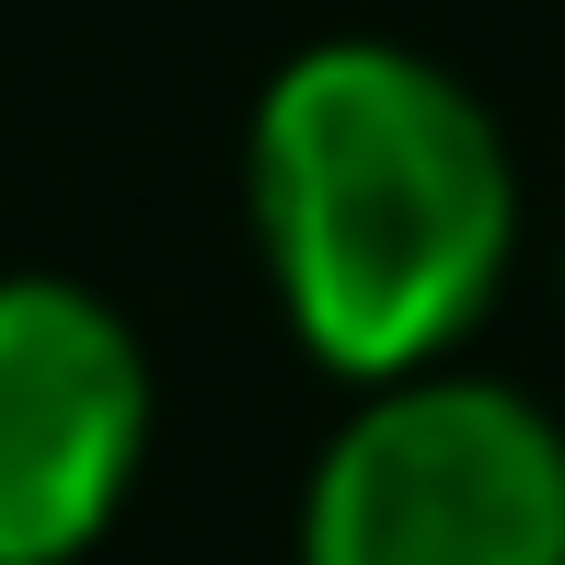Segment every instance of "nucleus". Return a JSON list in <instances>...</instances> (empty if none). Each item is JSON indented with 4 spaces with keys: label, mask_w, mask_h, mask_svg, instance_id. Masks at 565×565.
Returning a JSON list of instances; mask_svg holds the SVG:
<instances>
[{
    "label": "nucleus",
    "mask_w": 565,
    "mask_h": 565,
    "mask_svg": "<svg viewBox=\"0 0 565 565\" xmlns=\"http://www.w3.org/2000/svg\"><path fill=\"white\" fill-rule=\"evenodd\" d=\"M243 173L277 312L358 393L439 370L520 266V162L427 46H300L254 105Z\"/></svg>",
    "instance_id": "f257e3e1"
},
{
    "label": "nucleus",
    "mask_w": 565,
    "mask_h": 565,
    "mask_svg": "<svg viewBox=\"0 0 565 565\" xmlns=\"http://www.w3.org/2000/svg\"><path fill=\"white\" fill-rule=\"evenodd\" d=\"M300 565H565V427L450 358L370 381L312 461Z\"/></svg>",
    "instance_id": "f03ea898"
},
{
    "label": "nucleus",
    "mask_w": 565,
    "mask_h": 565,
    "mask_svg": "<svg viewBox=\"0 0 565 565\" xmlns=\"http://www.w3.org/2000/svg\"><path fill=\"white\" fill-rule=\"evenodd\" d=\"M150 461V358L82 277H0V565H70Z\"/></svg>",
    "instance_id": "7ed1b4c3"
}]
</instances>
